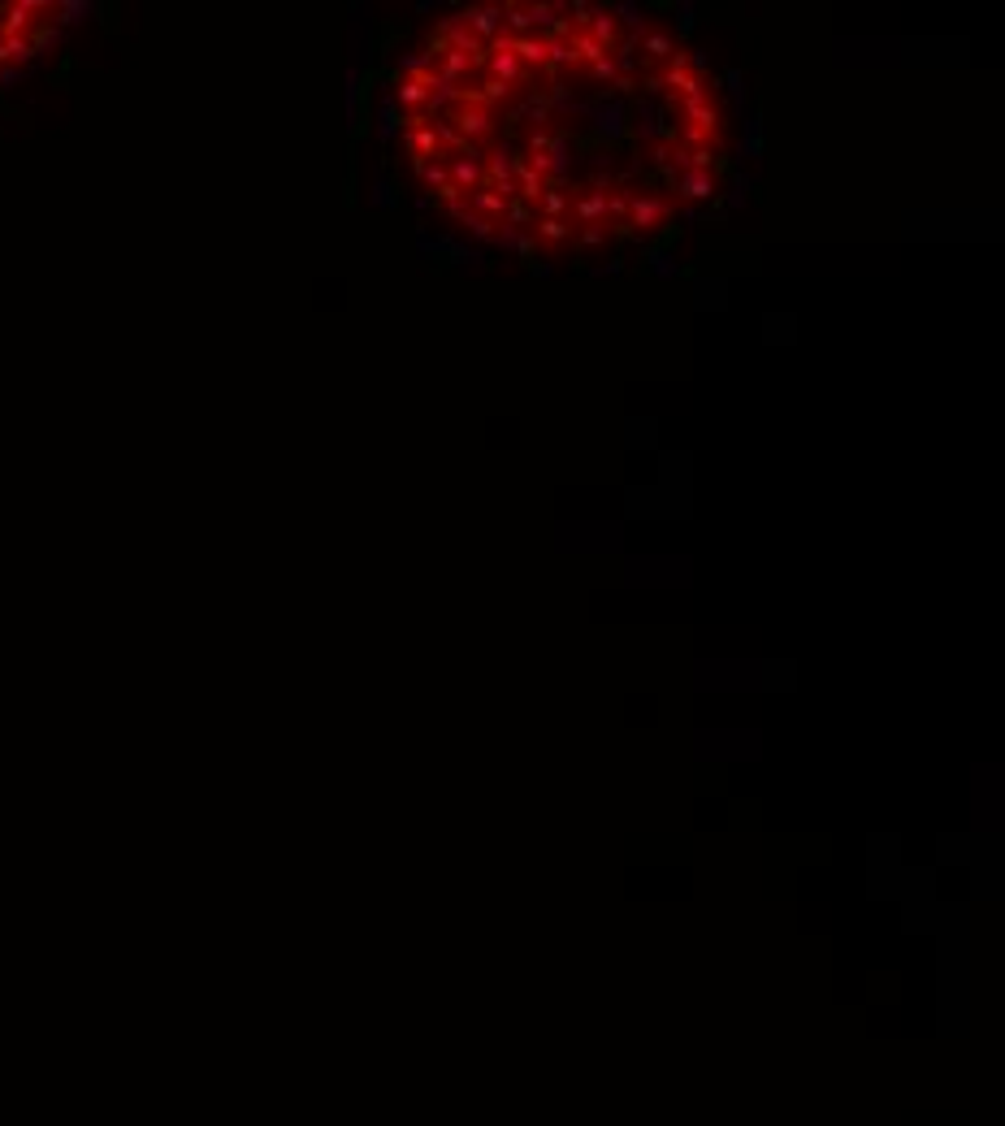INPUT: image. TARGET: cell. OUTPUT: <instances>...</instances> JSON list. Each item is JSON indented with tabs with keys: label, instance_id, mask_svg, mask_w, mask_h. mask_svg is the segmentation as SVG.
<instances>
[{
	"label": "cell",
	"instance_id": "obj_1",
	"mask_svg": "<svg viewBox=\"0 0 1005 1126\" xmlns=\"http://www.w3.org/2000/svg\"><path fill=\"white\" fill-rule=\"evenodd\" d=\"M633 217H637V226H655V221L663 217V200H650V195H646V200H637Z\"/></svg>",
	"mask_w": 1005,
	"mask_h": 1126
},
{
	"label": "cell",
	"instance_id": "obj_2",
	"mask_svg": "<svg viewBox=\"0 0 1005 1126\" xmlns=\"http://www.w3.org/2000/svg\"><path fill=\"white\" fill-rule=\"evenodd\" d=\"M681 187H685V195H711V191H715V178H707V174H689V178L681 182Z\"/></svg>",
	"mask_w": 1005,
	"mask_h": 1126
}]
</instances>
